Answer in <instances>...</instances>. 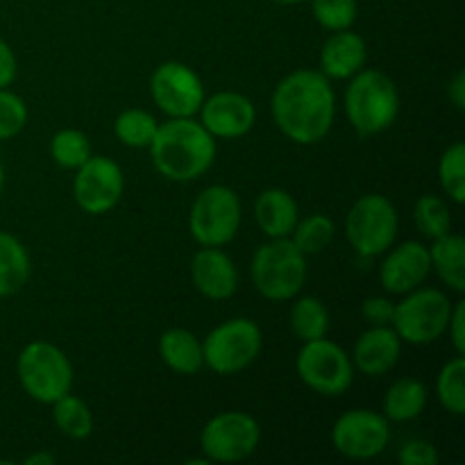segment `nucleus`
I'll return each mask as SVG.
<instances>
[{
	"instance_id": "nucleus-1",
	"label": "nucleus",
	"mask_w": 465,
	"mask_h": 465,
	"mask_svg": "<svg viewBox=\"0 0 465 465\" xmlns=\"http://www.w3.org/2000/svg\"><path fill=\"white\" fill-rule=\"evenodd\" d=\"M271 112L286 139L298 145L321 143L330 134L336 116L331 80L312 68L293 71L272 91Z\"/></svg>"
},
{
	"instance_id": "nucleus-2",
	"label": "nucleus",
	"mask_w": 465,
	"mask_h": 465,
	"mask_svg": "<svg viewBox=\"0 0 465 465\" xmlns=\"http://www.w3.org/2000/svg\"><path fill=\"white\" fill-rule=\"evenodd\" d=\"M153 166L171 182H193L212 168L216 159V139L193 118H168L159 123L148 145Z\"/></svg>"
},
{
	"instance_id": "nucleus-3",
	"label": "nucleus",
	"mask_w": 465,
	"mask_h": 465,
	"mask_svg": "<svg viewBox=\"0 0 465 465\" xmlns=\"http://www.w3.org/2000/svg\"><path fill=\"white\" fill-rule=\"evenodd\" d=\"M345 89V116L359 136H375L389 130L400 114V91L386 73L361 68Z\"/></svg>"
},
{
	"instance_id": "nucleus-4",
	"label": "nucleus",
	"mask_w": 465,
	"mask_h": 465,
	"mask_svg": "<svg viewBox=\"0 0 465 465\" xmlns=\"http://www.w3.org/2000/svg\"><path fill=\"white\" fill-rule=\"evenodd\" d=\"M250 280L259 295L271 302L293 300L307 282V257L291 239H271L254 252Z\"/></svg>"
},
{
	"instance_id": "nucleus-5",
	"label": "nucleus",
	"mask_w": 465,
	"mask_h": 465,
	"mask_svg": "<svg viewBox=\"0 0 465 465\" xmlns=\"http://www.w3.org/2000/svg\"><path fill=\"white\" fill-rule=\"evenodd\" d=\"M452 307L454 302L448 298V293L439 289L418 286V289L404 293V298L395 304L391 327L402 343H436L448 331Z\"/></svg>"
},
{
	"instance_id": "nucleus-6",
	"label": "nucleus",
	"mask_w": 465,
	"mask_h": 465,
	"mask_svg": "<svg viewBox=\"0 0 465 465\" xmlns=\"http://www.w3.org/2000/svg\"><path fill=\"white\" fill-rule=\"evenodd\" d=\"M16 375L23 391L35 402L53 404L71 393L73 366L66 354L48 341H32L16 359Z\"/></svg>"
},
{
	"instance_id": "nucleus-7",
	"label": "nucleus",
	"mask_w": 465,
	"mask_h": 465,
	"mask_svg": "<svg viewBox=\"0 0 465 465\" xmlns=\"http://www.w3.org/2000/svg\"><path fill=\"white\" fill-rule=\"evenodd\" d=\"M262 348V327L248 318H232L213 327L203 341L204 366L223 377L239 375L257 361Z\"/></svg>"
},
{
	"instance_id": "nucleus-8",
	"label": "nucleus",
	"mask_w": 465,
	"mask_h": 465,
	"mask_svg": "<svg viewBox=\"0 0 465 465\" xmlns=\"http://www.w3.org/2000/svg\"><path fill=\"white\" fill-rule=\"evenodd\" d=\"M398 209L381 193L361 195L345 218V236L361 257L384 254L398 239Z\"/></svg>"
},
{
	"instance_id": "nucleus-9",
	"label": "nucleus",
	"mask_w": 465,
	"mask_h": 465,
	"mask_svg": "<svg viewBox=\"0 0 465 465\" xmlns=\"http://www.w3.org/2000/svg\"><path fill=\"white\" fill-rule=\"evenodd\" d=\"M241 227V200L234 189L212 184L195 195L189 212V232L204 248L232 243Z\"/></svg>"
},
{
	"instance_id": "nucleus-10",
	"label": "nucleus",
	"mask_w": 465,
	"mask_h": 465,
	"mask_svg": "<svg viewBox=\"0 0 465 465\" xmlns=\"http://www.w3.org/2000/svg\"><path fill=\"white\" fill-rule=\"evenodd\" d=\"M295 371L302 384L325 398L348 393L354 381V366L350 354L330 339L307 341L295 359Z\"/></svg>"
},
{
	"instance_id": "nucleus-11",
	"label": "nucleus",
	"mask_w": 465,
	"mask_h": 465,
	"mask_svg": "<svg viewBox=\"0 0 465 465\" xmlns=\"http://www.w3.org/2000/svg\"><path fill=\"white\" fill-rule=\"evenodd\" d=\"M262 427L250 413L221 411L200 434V450L212 463H239L257 452Z\"/></svg>"
},
{
	"instance_id": "nucleus-12",
	"label": "nucleus",
	"mask_w": 465,
	"mask_h": 465,
	"mask_svg": "<svg viewBox=\"0 0 465 465\" xmlns=\"http://www.w3.org/2000/svg\"><path fill=\"white\" fill-rule=\"evenodd\" d=\"M391 443V422L384 413L371 409L345 411L331 427V445L352 461H368L386 452Z\"/></svg>"
},
{
	"instance_id": "nucleus-13",
	"label": "nucleus",
	"mask_w": 465,
	"mask_h": 465,
	"mask_svg": "<svg viewBox=\"0 0 465 465\" xmlns=\"http://www.w3.org/2000/svg\"><path fill=\"white\" fill-rule=\"evenodd\" d=\"M150 95L168 118H193L207 98L198 73L182 62H163L154 68Z\"/></svg>"
},
{
	"instance_id": "nucleus-14",
	"label": "nucleus",
	"mask_w": 465,
	"mask_h": 465,
	"mask_svg": "<svg viewBox=\"0 0 465 465\" xmlns=\"http://www.w3.org/2000/svg\"><path fill=\"white\" fill-rule=\"evenodd\" d=\"M125 177L121 166L109 157H95L91 154L84 163L75 171L73 180V198L77 207L89 216H103L109 213L123 198Z\"/></svg>"
},
{
	"instance_id": "nucleus-15",
	"label": "nucleus",
	"mask_w": 465,
	"mask_h": 465,
	"mask_svg": "<svg viewBox=\"0 0 465 465\" xmlns=\"http://www.w3.org/2000/svg\"><path fill=\"white\" fill-rule=\"evenodd\" d=\"M200 123L213 139H241L257 123V109L248 95L239 91H218L204 98Z\"/></svg>"
},
{
	"instance_id": "nucleus-16",
	"label": "nucleus",
	"mask_w": 465,
	"mask_h": 465,
	"mask_svg": "<svg viewBox=\"0 0 465 465\" xmlns=\"http://www.w3.org/2000/svg\"><path fill=\"white\" fill-rule=\"evenodd\" d=\"M386 259L380 266V282L386 293L404 295L418 289L427 282L431 272L430 248L420 241H407V243L386 250Z\"/></svg>"
},
{
	"instance_id": "nucleus-17",
	"label": "nucleus",
	"mask_w": 465,
	"mask_h": 465,
	"mask_svg": "<svg viewBox=\"0 0 465 465\" xmlns=\"http://www.w3.org/2000/svg\"><path fill=\"white\" fill-rule=\"evenodd\" d=\"M191 280L203 298L223 302L239 289V268L223 248H200L191 259Z\"/></svg>"
},
{
	"instance_id": "nucleus-18",
	"label": "nucleus",
	"mask_w": 465,
	"mask_h": 465,
	"mask_svg": "<svg viewBox=\"0 0 465 465\" xmlns=\"http://www.w3.org/2000/svg\"><path fill=\"white\" fill-rule=\"evenodd\" d=\"M402 341L391 325L371 327L357 339L352 350V366L366 377H384L398 366Z\"/></svg>"
},
{
	"instance_id": "nucleus-19",
	"label": "nucleus",
	"mask_w": 465,
	"mask_h": 465,
	"mask_svg": "<svg viewBox=\"0 0 465 465\" xmlns=\"http://www.w3.org/2000/svg\"><path fill=\"white\" fill-rule=\"evenodd\" d=\"M368 62V45L352 30L331 32L321 48V73L327 80H350Z\"/></svg>"
},
{
	"instance_id": "nucleus-20",
	"label": "nucleus",
	"mask_w": 465,
	"mask_h": 465,
	"mask_svg": "<svg viewBox=\"0 0 465 465\" xmlns=\"http://www.w3.org/2000/svg\"><path fill=\"white\" fill-rule=\"evenodd\" d=\"M254 221L268 239H289L300 221L293 195L284 189H266L254 203Z\"/></svg>"
},
{
	"instance_id": "nucleus-21",
	"label": "nucleus",
	"mask_w": 465,
	"mask_h": 465,
	"mask_svg": "<svg viewBox=\"0 0 465 465\" xmlns=\"http://www.w3.org/2000/svg\"><path fill=\"white\" fill-rule=\"evenodd\" d=\"M159 357L177 375H198L204 368L203 343L184 327L163 331L159 339Z\"/></svg>"
},
{
	"instance_id": "nucleus-22",
	"label": "nucleus",
	"mask_w": 465,
	"mask_h": 465,
	"mask_svg": "<svg viewBox=\"0 0 465 465\" xmlns=\"http://www.w3.org/2000/svg\"><path fill=\"white\" fill-rule=\"evenodd\" d=\"M431 271L452 289L454 293L465 291V241L463 236L448 232L445 236L434 239L430 248Z\"/></svg>"
},
{
	"instance_id": "nucleus-23",
	"label": "nucleus",
	"mask_w": 465,
	"mask_h": 465,
	"mask_svg": "<svg viewBox=\"0 0 465 465\" xmlns=\"http://www.w3.org/2000/svg\"><path fill=\"white\" fill-rule=\"evenodd\" d=\"M427 386L416 377L393 381L384 395V418L389 422H411L427 409Z\"/></svg>"
},
{
	"instance_id": "nucleus-24",
	"label": "nucleus",
	"mask_w": 465,
	"mask_h": 465,
	"mask_svg": "<svg viewBox=\"0 0 465 465\" xmlns=\"http://www.w3.org/2000/svg\"><path fill=\"white\" fill-rule=\"evenodd\" d=\"M32 263L25 245L0 230V298L16 295L30 282Z\"/></svg>"
},
{
	"instance_id": "nucleus-25",
	"label": "nucleus",
	"mask_w": 465,
	"mask_h": 465,
	"mask_svg": "<svg viewBox=\"0 0 465 465\" xmlns=\"http://www.w3.org/2000/svg\"><path fill=\"white\" fill-rule=\"evenodd\" d=\"M293 309H291V330L302 343L327 336L330 331V312L325 304L313 295H295Z\"/></svg>"
},
{
	"instance_id": "nucleus-26",
	"label": "nucleus",
	"mask_w": 465,
	"mask_h": 465,
	"mask_svg": "<svg viewBox=\"0 0 465 465\" xmlns=\"http://www.w3.org/2000/svg\"><path fill=\"white\" fill-rule=\"evenodd\" d=\"M53 420L66 439L84 440L94 431V413L77 395H62L53 402Z\"/></svg>"
},
{
	"instance_id": "nucleus-27",
	"label": "nucleus",
	"mask_w": 465,
	"mask_h": 465,
	"mask_svg": "<svg viewBox=\"0 0 465 465\" xmlns=\"http://www.w3.org/2000/svg\"><path fill=\"white\" fill-rule=\"evenodd\" d=\"M334 234L336 225L330 216H325V213H312L307 218H300L289 239L307 257V254H318L330 248V243L334 241Z\"/></svg>"
},
{
	"instance_id": "nucleus-28",
	"label": "nucleus",
	"mask_w": 465,
	"mask_h": 465,
	"mask_svg": "<svg viewBox=\"0 0 465 465\" xmlns=\"http://www.w3.org/2000/svg\"><path fill=\"white\" fill-rule=\"evenodd\" d=\"M436 395H439L440 407L452 416L465 413V359L457 354L452 361L445 363L436 380Z\"/></svg>"
},
{
	"instance_id": "nucleus-29",
	"label": "nucleus",
	"mask_w": 465,
	"mask_h": 465,
	"mask_svg": "<svg viewBox=\"0 0 465 465\" xmlns=\"http://www.w3.org/2000/svg\"><path fill=\"white\" fill-rule=\"evenodd\" d=\"M159 123L145 109H125V112L118 114L116 123H114V132H116V139L121 141L127 148H148L154 139V132H157Z\"/></svg>"
},
{
	"instance_id": "nucleus-30",
	"label": "nucleus",
	"mask_w": 465,
	"mask_h": 465,
	"mask_svg": "<svg viewBox=\"0 0 465 465\" xmlns=\"http://www.w3.org/2000/svg\"><path fill=\"white\" fill-rule=\"evenodd\" d=\"M91 154L94 153H91L89 139L80 130L66 127V130L54 132V136L50 139V157L66 171H77Z\"/></svg>"
},
{
	"instance_id": "nucleus-31",
	"label": "nucleus",
	"mask_w": 465,
	"mask_h": 465,
	"mask_svg": "<svg viewBox=\"0 0 465 465\" xmlns=\"http://www.w3.org/2000/svg\"><path fill=\"white\" fill-rule=\"evenodd\" d=\"M413 221L427 239H439L452 232V216H450L448 203L439 195H422L413 207Z\"/></svg>"
},
{
	"instance_id": "nucleus-32",
	"label": "nucleus",
	"mask_w": 465,
	"mask_h": 465,
	"mask_svg": "<svg viewBox=\"0 0 465 465\" xmlns=\"http://www.w3.org/2000/svg\"><path fill=\"white\" fill-rule=\"evenodd\" d=\"M439 182L454 204L465 200V145L461 141L450 145L439 162Z\"/></svg>"
},
{
	"instance_id": "nucleus-33",
	"label": "nucleus",
	"mask_w": 465,
	"mask_h": 465,
	"mask_svg": "<svg viewBox=\"0 0 465 465\" xmlns=\"http://www.w3.org/2000/svg\"><path fill=\"white\" fill-rule=\"evenodd\" d=\"M312 14L325 30H350L357 21V0H309Z\"/></svg>"
},
{
	"instance_id": "nucleus-34",
	"label": "nucleus",
	"mask_w": 465,
	"mask_h": 465,
	"mask_svg": "<svg viewBox=\"0 0 465 465\" xmlns=\"http://www.w3.org/2000/svg\"><path fill=\"white\" fill-rule=\"evenodd\" d=\"M27 125V104L18 94L0 89V141H9L21 134Z\"/></svg>"
},
{
	"instance_id": "nucleus-35",
	"label": "nucleus",
	"mask_w": 465,
	"mask_h": 465,
	"mask_svg": "<svg viewBox=\"0 0 465 465\" xmlns=\"http://www.w3.org/2000/svg\"><path fill=\"white\" fill-rule=\"evenodd\" d=\"M398 461L402 465H439V450L430 440L413 439L400 448Z\"/></svg>"
},
{
	"instance_id": "nucleus-36",
	"label": "nucleus",
	"mask_w": 465,
	"mask_h": 465,
	"mask_svg": "<svg viewBox=\"0 0 465 465\" xmlns=\"http://www.w3.org/2000/svg\"><path fill=\"white\" fill-rule=\"evenodd\" d=\"M393 312H395V302H391V300L384 298V295H371V298L363 300L361 304V316L371 327L391 325V321H393Z\"/></svg>"
},
{
	"instance_id": "nucleus-37",
	"label": "nucleus",
	"mask_w": 465,
	"mask_h": 465,
	"mask_svg": "<svg viewBox=\"0 0 465 465\" xmlns=\"http://www.w3.org/2000/svg\"><path fill=\"white\" fill-rule=\"evenodd\" d=\"M445 334H448L450 341H452L457 354H465V302L463 300L454 302L452 313H450L448 331H445Z\"/></svg>"
},
{
	"instance_id": "nucleus-38",
	"label": "nucleus",
	"mask_w": 465,
	"mask_h": 465,
	"mask_svg": "<svg viewBox=\"0 0 465 465\" xmlns=\"http://www.w3.org/2000/svg\"><path fill=\"white\" fill-rule=\"evenodd\" d=\"M16 54L9 48V44L5 39H0V89H7L14 80H16Z\"/></svg>"
},
{
	"instance_id": "nucleus-39",
	"label": "nucleus",
	"mask_w": 465,
	"mask_h": 465,
	"mask_svg": "<svg viewBox=\"0 0 465 465\" xmlns=\"http://www.w3.org/2000/svg\"><path fill=\"white\" fill-rule=\"evenodd\" d=\"M448 98L452 100V104L459 109V112H463L465 109V73L463 71H457V75L450 80Z\"/></svg>"
},
{
	"instance_id": "nucleus-40",
	"label": "nucleus",
	"mask_w": 465,
	"mask_h": 465,
	"mask_svg": "<svg viewBox=\"0 0 465 465\" xmlns=\"http://www.w3.org/2000/svg\"><path fill=\"white\" fill-rule=\"evenodd\" d=\"M23 463L25 465H54L57 463V459H54V454H50V452H36V454H30V457L23 459Z\"/></svg>"
},
{
	"instance_id": "nucleus-41",
	"label": "nucleus",
	"mask_w": 465,
	"mask_h": 465,
	"mask_svg": "<svg viewBox=\"0 0 465 465\" xmlns=\"http://www.w3.org/2000/svg\"><path fill=\"white\" fill-rule=\"evenodd\" d=\"M277 5H300V3H307V0H272Z\"/></svg>"
},
{
	"instance_id": "nucleus-42",
	"label": "nucleus",
	"mask_w": 465,
	"mask_h": 465,
	"mask_svg": "<svg viewBox=\"0 0 465 465\" xmlns=\"http://www.w3.org/2000/svg\"><path fill=\"white\" fill-rule=\"evenodd\" d=\"M3 186H5V166L0 162V193H3Z\"/></svg>"
}]
</instances>
